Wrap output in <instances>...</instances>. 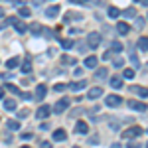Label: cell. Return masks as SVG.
I'll return each mask as SVG.
<instances>
[{"instance_id": "obj_1", "label": "cell", "mask_w": 148, "mask_h": 148, "mask_svg": "<svg viewBox=\"0 0 148 148\" xmlns=\"http://www.w3.org/2000/svg\"><path fill=\"white\" fill-rule=\"evenodd\" d=\"M142 134H144V128H140V126H130L128 130H125V132H123V138H126V140H130V138L142 136Z\"/></svg>"}, {"instance_id": "obj_2", "label": "cell", "mask_w": 148, "mask_h": 148, "mask_svg": "<svg viewBox=\"0 0 148 148\" xmlns=\"http://www.w3.org/2000/svg\"><path fill=\"white\" fill-rule=\"evenodd\" d=\"M67 107H69V99L67 97H61L59 101L53 105V109H51V113H57V114H61L63 111H67Z\"/></svg>"}, {"instance_id": "obj_3", "label": "cell", "mask_w": 148, "mask_h": 148, "mask_svg": "<svg viewBox=\"0 0 148 148\" xmlns=\"http://www.w3.org/2000/svg\"><path fill=\"white\" fill-rule=\"evenodd\" d=\"M87 46L93 47V49L99 47L101 46V34H99V32H91V34L87 36Z\"/></svg>"}, {"instance_id": "obj_4", "label": "cell", "mask_w": 148, "mask_h": 148, "mask_svg": "<svg viewBox=\"0 0 148 148\" xmlns=\"http://www.w3.org/2000/svg\"><path fill=\"white\" fill-rule=\"evenodd\" d=\"M6 24H12V26L16 28V32H18V34H24V32L28 30V26H26L22 20H18V18H8V20H6Z\"/></svg>"}, {"instance_id": "obj_5", "label": "cell", "mask_w": 148, "mask_h": 148, "mask_svg": "<svg viewBox=\"0 0 148 148\" xmlns=\"http://www.w3.org/2000/svg\"><path fill=\"white\" fill-rule=\"evenodd\" d=\"M46 93H47V87H46V83H40V85L36 87L34 99H36V101H44V97H46Z\"/></svg>"}, {"instance_id": "obj_6", "label": "cell", "mask_w": 148, "mask_h": 148, "mask_svg": "<svg viewBox=\"0 0 148 148\" xmlns=\"http://www.w3.org/2000/svg\"><path fill=\"white\" fill-rule=\"evenodd\" d=\"M121 103H123V97H119V95H109L105 99V105L107 107H119Z\"/></svg>"}, {"instance_id": "obj_7", "label": "cell", "mask_w": 148, "mask_h": 148, "mask_svg": "<svg viewBox=\"0 0 148 148\" xmlns=\"http://www.w3.org/2000/svg\"><path fill=\"white\" fill-rule=\"evenodd\" d=\"M49 114H51V107H49V105H42V107L38 109L36 116H38V119H47Z\"/></svg>"}, {"instance_id": "obj_8", "label": "cell", "mask_w": 148, "mask_h": 148, "mask_svg": "<svg viewBox=\"0 0 148 148\" xmlns=\"http://www.w3.org/2000/svg\"><path fill=\"white\" fill-rule=\"evenodd\" d=\"M53 140H56V142H63V140H67V132H65L63 128L53 130Z\"/></svg>"}, {"instance_id": "obj_9", "label": "cell", "mask_w": 148, "mask_h": 148, "mask_svg": "<svg viewBox=\"0 0 148 148\" xmlns=\"http://www.w3.org/2000/svg\"><path fill=\"white\" fill-rule=\"evenodd\" d=\"M87 132H89V125L77 121V125H75V134H87Z\"/></svg>"}, {"instance_id": "obj_10", "label": "cell", "mask_w": 148, "mask_h": 148, "mask_svg": "<svg viewBox=\"0 0 148 148\" xmlns=\"http://www.w3.org/2000/svg\"><path fill=\"white\" fill-rule=\"evenodd\" d=\"M128 107L132 111H140V113H146V105L144 103H138V101H128Z\"/></svg>"}, {"instance_id": "obj_11", "label": "cell", "mask_w": 148, "mask_h": 148, "mask_svg": "<svg viewBox=\"0 0 148 148\" xmlns=\"http://www.w3.org/2000/svg\"><path fill=\"white\" fill-rule=\"evenodd\" d=\"M97 63H99V57H95V56H89V57H85V67H89V69H95V67H97Z\"/></svg>"}, {"instance_id": "obj_12", "label": "cell", "mask_w": 148, "mask_h": 148, "mask_svg": "<svg viewBox=\"0 0 148 148\" xmlns=\"http://www.w3.org/2000/svg\"><path fill=\"white\" fill-rule=\"evenodd\" d=\"M116 32H119L121 36H126L128 32H130V26H128L126 22H119L116 24Z\"/></svg>"}, {"instance_id": "obj_13", "label": "cell", "mask_w": 148, "mask_h": 148, "mask_svg": "<svg viewBox=\"0 0 148 148\" xmlns=\"http://www.w3.org/2000/svg\"><path fill=\"white\" fill-rule=\"evenodd\" d=\"M85 87H87V81H75V83H71V85H69V89H71V91H81V89H85Z\"/></svg>"}, {"instance_id": "obj_14", "label": "cell", "mask_w": 148, "mask_h": 148, "mask_svg": "<svg viewBox=\"0 0 148 148\" xmlns=\"http://www.w3.org/2000/svg\"><path fill=\"white\" fill-rule=\"evenodd\" d=\"M101 95H103V89H101V87H93L91 91L87 93V97H89V99H91V101H93V99H99V97H101Z\"/></svg>"}, {"instance_id": "obj_15", "label": "cell", "mask_w": 148, "mask_h": 148, "mask_svg": "<svg viewBox=\"0 0 148 148\" xmlns=\"http://www.w3.org/2000/svg\"><path fill=\"white\" fill-rule=\"evenodd\" d=\"M109 83H111V87H113V89H121V87H123V79H121V75L111 77V81H109Z\"/></svg>"}, {"instance_id": "obj_16", "label": "cell", "mask_w": 148, "mask_h": 148, "mask_svg": "<svg viewBox=\"0 0 148 148\" xmlns=\"http://www.w3.org/2000/svg\"><path fill=\"white\" fill-rule=\"evenodd\" d=\"M136 46H138V49H140V51H146V49H148V40H146V36H142V38L138 40Z\"/></svg>"}, {"instance_id": "obj_17", "label": "cell", "mask_w": 148, "mask_h": 148, "mask_svg": "<svg viewBox=\"0 0 148 148\" xmlns=\"http://www.w3.org/2000/svg\"><path fill=\"white\" fill-rule=\"evenodd\" d=\"M4 109H6V111H16L18 105H16L14 99H6V101H4Z\"/></svg>"}, {"instance_id": "obj_18", "label": "cell", "mask_w": 148, "mask_h": 148, "mask_svg": "<svg viewBox=\"0 0 148 148\" xmlns=\"http://www.w3.org/2000/svg\"><path fill=\"white\" fill-rule=\"evenodd\" d=\"M18 65H20V57H12V59L6 61V67L8 69H16Z\"/></svg>"}, {"instance_id": "obj_19", "label": "cell", "mask_w": 148, "mask_h": 148, "mask_svg": "<svg viewBox=\"0 0 148 148\" xmlns=\"http://www.w3.org/2000/svg\"><path fill=\"white\" fill-rule=\"evenodd\" d=\"M130 91H134V93H136V95H140L142 99H146V95H148L146 87H130Z\"/></svg>"}, {"instance_id": "obj_20", "label": "cell", "mask_w": 148, "mask_h": 148, "mask_svg": "<svg viewBox=\"0 0 148 148\" xmlns=\"http://www.w3.org/2000/svg\"><path fill=\"white\" fill-rule=\"evenodd\" d=\"M57 12H59V6H49V8L46 10V16L47 18H56Z\"/></svg>"}, {"instance_id": "obj_21", "label": "cell", "mask_w": 148, "mask_h": 148, "mask_svg": "<svg viewBox=\"0 0 148 148\" xmlns=\"http://www.w3.org/2000/svg\"><path fill=\"white\" fill-rule=\"evenodd\" d=\"M6 126H8V130H14V132H16V130H20V123H18V121H14V119L8 121Z\"/></svg>"}, {"instance_id": "obj_22", "label": "cell", "mask_w": 148, "mask_h": 148, "mask_svg": "<svg viewBox=\"0 0 148 148\" xmlns=\"http://www.w3.org/2000/svg\"><path fill=\"white\" fill-rule=\"evenodd\" d=\"M134 77H136L134 69H125V73L121 75V79H134Z\"/></svg>"}, {"instance_id": "obj_23", "label": "cell", "mask_w": 148, "mask_h": 148, "mask_svg": "<svg viewBox=\"0 0 148 148\" xmlns=\"http://www.w3.org/2000/svg\"><path fill=\"white\" fill-rule=\"evenodd\" d=\"M95 77L97 79H107V67H99L95 71Z\"/></svg>"}, {"instance_id": "obj_24", "label": "cell", "mask_w": 148, "mask_h": 148, "mask_svg": "<svg viewBox=\"0 0 148 148\" xmlns=\"http://www.w3.org/2000/svg\"><path fill=\"white\" fill-rule=\"evenodd\" d=\"M30 30H32V34H36V36H40L42 32H44V30H42V26H40L38 22H34V24H32V26H30Z\"/></svg>"}, {"instance_id": "obj_25", "label": "cell", "mask_w": 148, "mask_h": 148, "mask_svg": "<svg viewBox=\"0 0 148 148\" xmlns=\"http://www.w3.org/2000/svg\"><path fill=\"white\" fill-rule=\"evenodd\" d=\"M77 59L75 57H71V56H61V63L63 65H71V63H75Z\"/></svg>"}, {"instance_id": "obj_26", "label": "cell", "mask_w": 148, "mask_h": 148, "mask_svg": "<svg viewBox=\"0 0 148 148\" xmlns=\"http://www.w3.org/2000/svg\"><path fill=\"white\" fill-rule=\"evenodd\" d=\"M30 71H32V61L26 59V61L22 63V73H30Z\"/></svg>"}, {"instance_id": "obj_27", "label": "cell", "mask_w": 148, "mask_h": 148, "mask_svg": "<svg viewBox=\"0 0 148 148\" xmlns=\"http://www.w3.org/2000/svg\"><path fill=\"white\" fill-rule=\"evenodd\" d=\"M123 14H125V18H136V10L134 8H126Z\"/></svg>"}, {"instance_id": "obj_28", "label": "cell", "mask_w": 148, "mask_h": 148, "mask_svg": "<svg viewBox=\"0 0 148 148\" xmlns=\"http://www.w3.org/2000/svg\"><path fill=\"white\" fill-rule=\"evenodd\" d=\"M109 16H111V18H119V16H121V10L114 8V6H111V8H109Z\"/></svg>"}, {"instance_id": "obj_29", "label": "cell", "mask_w": 148, "mask_h": 148, "mask_svg": "<svg viewBox=\"0 0 148 148\" xmlns=\"http://www.w3.org/2000/svg\"><path fill=\"white\" fill-rule=\"evenodd\" d=\"M130 61L136 65V67H140V59L136 57V53H134V49H130Z\"/></svg>"}, {"instance_id": "obj_30", "label": "cell", "mask_w": 148, "mask_h": 148, "mask_svg": "<svg viewBox=\"0 0 148 148\" xmlns=\"http://www.w3.org/2000/svg\"><path fill=\"white\" fill-rule=\"evenodd\" d=\"M61 47L63 49H71L73 47V40H61Z\"/></svg>"}, {"instance_id": "obj_31", "label": "cell", "mask_w": 148, "mask_h": 148, "mask_svg": "<svg viewBox=\"0 0 148 148\" xmlns=\"http://www.w3.org/2000/svg\"><path fill=\"white\" fill-rule=\"evenodd\" d=\"M71 20H81V14H65V22H71Z\"/></svg>"}, {"instance_id": "obj_32", "label": "cell", "mask_w": 148, "mask_h": 148, "mask_svg": "<svg viewBox=\"0 0 148 148\" xmlns=\"http://www.w3.org/2000/svg\"><path fill=\"white\" fill-rule=\"evenodd\" d=\"M121 49H123V44H119V42H113V46H111V51H116V53H119Z\"/></svg>"}, {"instance_id": "obj_33", "label": "cell", "mask_w": 148, "mask_h": 148, "mask_svg": "<svg viewBox=\"0 0 148 148\" xmlns=\"http://www.w3.org/2000/svg\"><path fill=\"white\" fill-rule=\"evenodd\" d=\"M30 14H32V12H30V8H26V6H22V8H20V16H22V18L30 16Z\"/></svg>"}, {"instance_id": "obj_34", "label": "cell", "mask_w": 148, "mask_h": 148, "mask_svg": "<svg viewBox=\"0 0 148 148\" xmlns=\"http://www.w3.org/2000/svg\"><path fill=\"white\" fill-rule=\"evenodd\" d=\"M65 87H67V85H65V83H57L56 87H53V91H57V93H61V91H63V89H65Z\"/></svg>"}, {"instance_id": "obj_35", "label": "cell", "mask_w": 148, "mask_h": 148, "mask_svg": "<svg viewBox=\"0 0 148 148\" xmlns=\"http://www.w3.org/2000/svg\"><path fill=\"white\" fill-rule=\"evenodd\" d=\"M113 65H114V67H123V65H125V61H123L121 57H116V59L113 61Z\"/></svg>"}, {"instance_id": "obj_36", "label": "cell", "mask_w": 148, "mask_h": 148, "mask_svg": "<svg viewBox=\"0 0 148 148\" xmlns=\"http://www.w3.org/2000/svg\"><path fill=\"white\" fill-rule=\"evenodd\" d=\"M144 24H146L144 18H136V28H144Z\"/></svg>"}, {"instance_id": "obj_37", "label": "cell", "mask_w": 148, "mask_h": 148, "mask_svg": "<svg viewBox=\"0 0 148 148\" xmlns=\"http://www.w3.org/2000/svg\"><path fill=\"white\" fill-rule=\"evenodd\" d=\"M32 138H34L32 132H24V134H22V140H32Z\"/></svg>"}, {"instance_id": "obj_38", "label": "cell", "mask_w": 148, "mask_h": 148, "mask_svg": "<svg viewBox=\"0 0 148 148\" xmlns=\"http://www.w3.org/2000/svg\"><path fill=\"white\" fill-rule=\"evenodd\" d=\"M126 146L128 148H140V142H128Z\"/></svg>"}, {"instance_id": "obj_39", "label": "cell", "mask_w": 148, "mask_h": 148, "mask_svg": "<svg viewBox=\"0 0 148 148\" xmlns=\"http://www.w3.org/2000/svg\"><path fill=\"white\" fill-rule=\"evenodd\" d=\"M40 148H51V142H47V140H44V142L40 144Z\"/></svg>"}, {"instance_id": "obj_40", "label": "cell", "mask_w": 148, "mask_h": 148, "mask_svg": "<svg viewBox=\"0 0 148 148\" xmlns=\"http://www.w3.org/2000/svg\"><path fill=\"white\" fill-rule=\"evenodd\" d=\"M73 75H75V77H79V75H83V69H81V67H75V73H73Z\"/></svg>"}, {"instance_id": "obj_41", "label": "cell", "mask_w": 148, "mask_h": 148, "mask_svg": "<svg viewBox=\"0 0 148 148\" xmlns=\"http://www.w3.org/2000/svg\"><path fill=\"white\" fill-rule=\"evenodd\" d=\"M69 2H73V4H87L89 0H69Z\"/></svg>"}, {"instance_id": "obj_42", "label": "cell", "mask_w": 148, "mask_h": 148, "mask_svg": "<svg viewBox=\"0 0 148 148\" xmlns=\"http://www.w3.org/2000/svg\"><path fill=\"white\" fill-rule=\"evenodd\" d=\"M44 2H46V0H32V4H34V6H42Z\"/></svg>"}, {"instance_id": "obj_43", "label": "cell", "mask_w": 148, "mask_h": 148, "mask_svg": "<svg viewBox=\"0 0 148 148\" xmlns=\"http://www.w3.org/2000/svg\"><path fill=\"white\" fill-rule=\"evenodd\" d=\"M111 57H113V51H111V49H107V51H105V59H111Z\"/></svg>"}, {"instance_id": "obj_44", "label": "cell", "mask_w": 148, "mask_h": 148, "mask_svg": "<svg viewBox=\"0 0 148 148\" xmlns=\"http://www.w3.org/2000/svg\"><path fill=\"white\" fill-rule=\"evenodd\" d=\"M89 142H91V144H97V142H99V136H93V138H89Z\"/></svg>"}, {"instance_id": "obj_45", "label": "cell", "mask_w": 148, "mask_h": 148, "mask_svg": "<svg viewBox=\"0 0 148 148\" xmlns=\"http://www.w3.org/2000/svg\"><path fill=\"white\" fill-rule=\"evenodd\" d=\"M0 99H4V89L0 87Z\"/></svg>"}, {"instance_id": "obj_46", "label": "cell", "mask_w": 148, "mask_h": 148, "mask_svg": "<svg viewBox=\"0 0 148 148\" xmlns=\"http://www.w3.org/2000/svg\"><path fill=\"white\" fill-rule=\"evenodd\" d=\"M111 148H121V144H119V142H114V144H113Z\"/></svg>"}, {"instance_id": "obj_47", "label": "cell", "mask_w": 148, "mask_h": 148, "mask_svg": "<svg viewBox=\"0 0 148 148\" xmlns=\"http://www.w3.org/2000/svg\"><path fill=\"white\" fill-rule=\"evenodd\" d=\"M0 18H4V12H2V10H0Z\"/></svg>"}, {"instance_id": "obj_48", "label": "cell", "mask_w": 148, "mask_h": 148, "mask_svg": "<svg viewBox=\"0 0 148 148\" xmlns=\"http://www.w3.org/2000/svg\"><path fill=\"white\" fill-rule=\"evenodd\" d=\"M20 148H30V146H20Z\"/></svg>"}, {"instance_id": "obj_49", "label": "cell", "mask_w": 148, "mask_h": 148, "mask_svg": "<svg viewBox=\"0 0 148 148\" xmlns=\"http://www.w3.org/2000/svg\"><path fill=\"white\" fill-rule=\"evenodd\" d=\"M134 2H140V0H134Z\"/></svg>"}, {"instance_id": "obj_50", "label": "cell", "mask_w": 148, "mask_h": 148, "mask_svg": "<svg viewBox=\"0 0 148 148\" xmlns=\"http://www.w3.org/2000/svg\"><path fill=\"white\" fill-rule=\"evenodd\" d=\"M75 148H79V146H75Z\"/></svg>"}]
</instances>
